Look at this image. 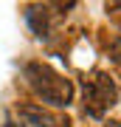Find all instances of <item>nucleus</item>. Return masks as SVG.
Segmentation results:
<instances>
[{
    "mask_svg": "<svg viewBox=\"0 0 121 127\" xmlns=\"http://www.w3.org/2000/svg\"><path fill=\"white\" fill-rule=\"evenodd\" d=\"M25 85L34 91L37 99H42V104L51 107H71L73 104V82L65 73L54 71L45 62H25L23 68Z\"/></svg>",
    "mask_w": 121,
    "mask_h": 127,
    "instance_id": "obj_1",
    "label": "nucleus"
},
{
    "mask_svg": "<svg viewBox=\"0 0 121 127\" xmlns=\"http://www.w3.org/2000/svg\"><path fill=\"white\" fill-rule=\"evenodd\" d=\"M82 93H85V113L93 119H101L113 104L118 102V88L116 79L104 71H93L90 79L82 82Z\"/></svg>",
    "mask_w": 121,
    "mask_h": 127,
    "instance_id": "obj_2",
    "label": "nucleus"
},
{
    "mask_svg": "<svg viewBox=\"0 0 121 127\" xmlns=\"http://www.w3.org/2000/svg\"><path fill=\"white\" fill-rule=\"evenodd\" d=\"M17 116H20V127H71V119L51 113L48 107L34 102H20L17 104Z\"/></svg>",
    "mask_w": 121,
    "mask_h": 127,
    "instance_id": "obj_3",
    "label": "nucleus"
},
{
    "mask_svg": "<svg viewBox=\"0 0 121 127\" xmlns=\"http://www.w3.org/2000/svg\"><path fill=\"white\" fill-rule=\"evenodd\" d=\"M25 23L37 37L48 34V14H45V6H28L25 9Z\"/></svg>",
    "mask_w": 121,
    "mask_h": 127,
    "instance_id": "obj_4",
    "label": "nucleus"
},
{
    "mask_svg": "<svg viewBox=\"0 0 121 127\" xmlns=\"http://www.w3.org/2000/svg\"><path fill=\"white\" fill-rule=\"evenodd\" d=\"M104 127H121V122H116V119H110V122H104Z\"/></svg>",
    "mask_w": 121,
    "mask_h": 127,
    "instance_id": "obj_5",
    "label": "nucleus"
},
{
    "mask_svg": "<svg viewBox=\"0 0 121 127\" xmlns=\"http://www.w3.org/2000/svg\"><path fill=\"white\" fill-rule=\"evenodd\" d=\"M3 127H20V124H17V122H6Z\"/></svg>",
    "mask_w": 121,
    "mask_h": 127,
    "instance_id": "obj_6",
    "label": "nucleus"
}]
</instances>
